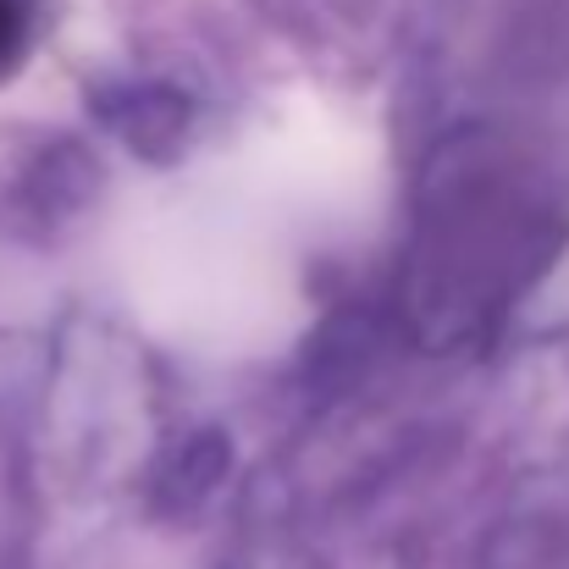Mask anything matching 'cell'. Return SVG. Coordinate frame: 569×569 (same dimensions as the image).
I'll return each mask as SVG.
<instances>
[{
	"mask_svg": "<svg viewBox=\"0 0 569 569\" xmlns=\"http://www.w3.org/2000/svg\"><path fill=\"white\" fill-rule=\"evenodd\" d=\"M22 39H28V6L0 0V72H11V61L22 56Z\"/></svg>",
	"mask_w": 569,
	"mask_h": 569,
	"instance_id": "cell-1",
	"label": "cell"
}]
</instances>
